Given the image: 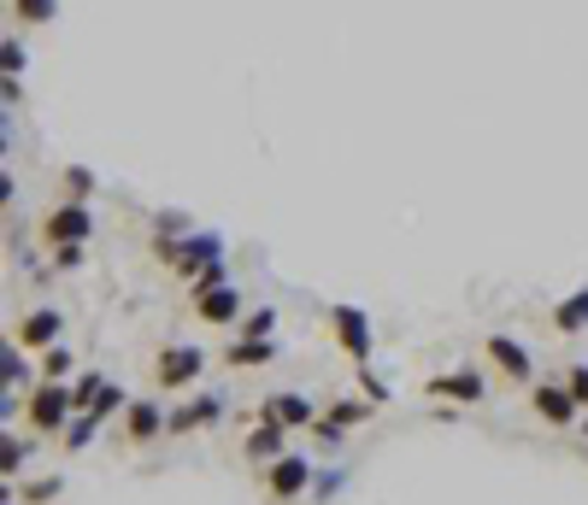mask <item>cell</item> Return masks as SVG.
<instances>
[{
	"label": "cell",
	"mask_w": 588,
	"mask_h": 505,
	"mask_svg": "<svg viewBox=\"0 0 588 505\" xmlns=\"http://www.w3.org/2000/svg\"><path fill=\"white\" fill-rule=\"evenodd\" d=\"M260 417H277L283 429H312L318 424V406H312L306 394H295V388H277V394L260 406Z\"/></svg>",
	"instance_id": "cell-9"
},
{
	"label": "cell",
	"mask_w": 588,
	"mask_h": 505,
	"mask_svg": "<svg viewBox=\"0 0 588 505\" xmlns=\"http://www.w3.org/2000/svg\"><path fill=\"white\" fill-rule=\"evenodd\" d=\"M371 406H377V400H336V406H329V424L353 429V424H365V417H371Z\"/></svg>",
	"instance_id": "cell-19"
},
{
	"label": "cell",
	"mask_w": 588,
	"mask_h": 505,
	"mask_svg": "<svg viewBox=\"0 0 588 505\" xmlns=\"http://www.w3.org/2000/svg\"><path fill=\"white\" fill-rule=\"evenodd\" d=\"M100 388H107V377H100V370H83V377L71 382V400H77V412H89V406H95Z\"/></svg>",
	"instance_id": "cell-20"
},
{
	"label": "cell",
	"mask_w": 588,
	"mask_h": 505,
	"mask_svg": "<svg viewBox=\"0 0 588 505\" xmlns=\"http://www.w3.org/2000/svg\"><path fill=\"white\" fill-rule=\"evenodd\" d=\"M12 18L18 24H53L60 18V0H12Z\"/></svg>",
	"instance_id": "cell-18"
},
{
	"label": "cell",
	"mask_w": 588,
	"mask_h": 505,
	"mask_svg": "<svg viewBox=\"0 0 588 505\" xmlns=\"http://www.w3.org/2000/svg\"><path fill=\"white\" fill-rule=\"evenodd\" d=\"M89 236H95V218H89L83 200H65V206L48 212V241H53V248H83Z\"/></svg>",
	"instance_id": "cell-3"
},
{
	"label": "cell",
	"mask_w": 588,
	"mask_h": 505,
	"mask_svg": "<svg viewBox=\"0 0 588 505\" xmlns=\"http://www.w3.org/2000/svg\"><path fill=\"white\" fill-rule=\"evenodd\" d=\"M0 365H7V400H18V382L30 377V365H24V353H18V341H12L7 353H0Z\"/></svg>",
	"instance_id": "cell-21"
},
{
	"label": "cell",
	"mask_w": 588,
	"mask_h": 505,
	"mask_svg": "<svg viewBox=\"0 0 588 505\" xmlns=\"http://www.w3.org/2000/svg\"><path fill=\"white\" fill-rule=\"evenodd\" d=\"M283 435H289V429H283L277 417H260V424L248 429V458H253V465H260V458H265V465H277V458H283Z\"/></svg>",
	"instance_id": "cell-15"
},
{
	"label": "cell",
	"mask_w": 588,
	"mask_h": 505,
	"mask_svg": "<svg viewBox=\"0 0 588 505\" xmlns=\"http://www.w3.org/2000/svg\"><path fill=\"white\" fill-rule=\"evenodd\" d=\"M118 406H130V400H124V388H112V382H107V388H100V400L89 406V417H95V424H107V417L118 412Z\"/></svg>",
	"instance_id": "cell-24"
},
{
	"label": "cell",
	"mask_w": 588,
	"mask_h": 505,
	"mask_svg": "<svg viewBox=\"0 0 588 505\" xmlns=\"http://www.w3.org/2000/svg\"><path fill=\"white\" fill-rule=\"evenodd\" d=\"M529 406H536V417H541V424H553V429H565L571 417L583 412V406H577V394H571L565 382H541L536 394H529Z\"/></svg>",
	"instance_id": "cell-10"
},
{
	"label": "cell",
	"mask_w": 588,
	"mask_h": 505,
	"mask_svg": "<svg viewBox=\"0 0 588 505\" xmlns=\"http://www.w3.org/2000/svg\"><path fill=\"white\" fill-rule=\"evenodd\" d=\"M160 429H171V417L153 400H130L124 406V441H160Z\"/></svg>",
	"instance_id": "cell-13"
},
{
	"label": "cell",
	"mask_w": 588,
	"mask_h": 505,
	"mask_svg": "<svg viewBox=\"0 0 588 505\" xmlns=\"http://www.w3.org/2000/svg\"><path fill=\"white\" fill-rule=\"evenodd\" d=\"M329 324H336L341 353H348L353 365H371V317L360 306H336V312H329Z\"/></svg>",
	"instance_id": "cell-4"
},
{
	"label": "cell",
	"mask_w": 588,
	"mask_h": 505,
	"mask_svg": "<svg viewBox=\"0 0 588 505\" xmlns=\"http://www.w3.org/2000/svg\"><path fill=\"white\" fill-rule=\"evenodd\" d=\"M195 317H200V324H212V329H224V324H236V317H241V294H236V288H207V294H195Z\"/></svg>",
	"instance_id": "cell-12"
},
{
	"label": "cell",
	"mask_w": 588,
	"mask_h": 505,
	"mask_svg": "<svg viewBox=\"0 0 588 505\" xmlns=\"http://www.w3.org/2000/svg\"><path fill=\"white\" fill-rule=\"evenodd\" d=\"M360 382H365V394H371V400H389V388H383V377H377L371 365H360Z\"/></svg>",
	"instance_id": "cell-28"
},
{
	"label": "cell",
	"mask_w": 588,
	"mask_h": 505,
	"mask_svg": "<svg viewBox=\"0 0 588 505\" xmlns=\"http://www.w3.org/2000/svg\"><path fill=\"white\" fill-rule=\"evenodd\" d=\"M65 194H71V200H89V194H95V171L71 165V171H65Z\"/></svg>",
	"instance_id": "cell-26"
},
{
	"label": "cell",
	"mask_w": 588,
	"mask_h": 505,
	"mask_svg": "<svg viewBox=\"0 0 588 505\" xmlns=\"http://www.w3.org/2000/svg\"><path fill=\"white\" fill-rule=\"evenodd\" d=\"M60 336H65V317L53 312V306H36V312H24V324L12 329V341H18V348H60Z\"/></svg>",
	"instance_id": "cell-5"
},
{
	"label": "cell",
	"mask_w": 588,
	"mask_h": 505,
	"mask_svg": "<svg viewBox=\"0 0 588 505\" xmlns=\"http://www.w3.org/2000/svg\"><path fill=\"white\" fill-rule=\"evenodd\" d=\"M424 394H436V400H459V406H477V400L489 394V382H483V370H441V377H429Z\"/></svg>",
	"instance_id": "cell-8"
},
{
	"label": "cell",
	"mask_w": 588,
	"mask_h": 505,
	"mask_svg": "<svg viewBox=\"0 0 588 505\" xmlns=\"http://www.w3.org/2000/svg\"><path fill=\"white\" fill-rule=\"evenodd\" d=\"M218 417H224V400H218V394H195L189 406H177V412H171V429H165V435H189V429H200V424H218Z\"/></svg>",
	"instance_id": "cell-14"
},
{
	"label": "cell",
	"mask_w": 588,
	"mask_h": 505,
	"mask_svg": "<svg viewBox=\"0 0 588 505\" xmlns=\"http://www.w3.org/2000/svg\"><path fill=\"white\" fill-rule=\"evenodd\" d=\"M41 377H48V382H65V377H71V348H48V353H41Z\"/></svg>",
	"instance_id": "cell-23"
},
{
	"label": "cell",
	"mask_w": 588,
	"mask_h": 505,
	"mask_svg": "<svg viewBox=\"0 0 588 505\" xmlns=\"http://www.w3.org/2000/svg\"><path fill=\"white\" fill-rule=\"evenodd\" d=\"M571 394H577V406H588V365H577V370H571Z\"/></svg>",
	"instance_id": "cell-29"
},
{
	"label": "cell",
	"mask_w": 588,
	"mask_h": 505,
	"mask_svg": "<svg viewBox=\"0 0 588 505\" xmlns=\"http://www.w3.org/2000/svg\"><path fill=\"white\" fill-rule=\"evenodd\" d=\"M271 358H277V341H253V336H241L236 348H224V365H236V370L271 365Z\"/></svg>",
	"instance_id": "cell-17"
},
{
	"label": "cell",
	"mask_w": 588,
	"mask_h": 505,
	"mask_svg": "<svg viewBox=\"0 0 588 505\" xmlns=\"http://www.w3.org/2000/svg\"><path fill=\"white\" fill-rule=\"evenodd\" d=\"M218 258H224V241L218 236H183L177 241V265H171V270H183V277H207Z\"/></svg>",
	"instance_id": "cell-11"
},
{
	"label": "cell",
	"mask_w": 588,
	"mask_h": 505,
	"mask_svg": "<svg viewBox=\"0 0 588 505\" xmlns=\"http://www.w3.org/2000/svg\"><path fill=\"white\" fill-rule=\"evenodd\" d=\"M265 488H271V500H295V494H306L312 488V465L300 453H283L277 465L265 470Z\"/></svg>",
	"instance_id": "cell-7"
},
{
	"label": "cell",
	"mask_w": 588,
	"mask_h": 505,
	"mask_svg": "<svg viewBox=\"0 0 588 505\" xmlns=\"http://www.w3.org/2000/svg\"><path fill=\"white\" fill-rule=\"evenodd\" d=\"M200 370H207V353H200V348H183V341H177V348H165L160 358H153V377H160L165 394L189 388V382L200 377Z\"/></svg>",
	"instance_id": "cell-2"
},
{
	"label": "cell",
	"mask_w": 588,
	"mask_h": 505,
	"mask_svg": "<svg viewBox=\"0 0 588 505\" xmlns=\"http://www.w3.org/2000/svg\"><path fill=\"white\" fill-rule=\"evenodd\" d=\"M7 505H12V494H7Z\"/></svg>",
	"instance_id": "cell-30"
},
{
	"label": "cell",
	"mask_w": 588,
	"mask_h": 505,
	"mask_svg": "<svg viewBox=\"0 0 588 505\" xmlns=\"http://www.w3.org/2000/svg\"><path fill=\"white\" fill-rule=\"evenodd\" d=\"M24 65H30V53L18 48V36H7V48H0V71H7V77H18Z\"/></svg>",
	"instance_id": "cell-27"
},
{
	"label": "cell",
	"mask_w": 588,
	"mask_h": 505,
	"mask_svg": "<svg viewBox=\"0 0 588 505\" xmlns=\"http://www.w3.org/2000/svg\"><path fill=\"white\" fill-rule=\"evenodd\" d=\"M30 458V441H18V435H7L0 441V465H7V482H18V465Z\"/></svg>",
	"instance_id": "cell-22"
},
{
	"label": "cell",
	"mask_w": 588,
	"mask_h": 505,
	"mask_svg": "<svg viewBox=\"0 0 588 505\" xmlns=\"http://www.w3.org/2000/svg\"><path fill=\"white\" fill-rule=\"evenodd\" d=\"M71 412H77V400H71V382H41L36 394H30V406H24V424H30L36 435H53V429H60Z\"/></svg>",
	"instance_id": "cell-1"
},
{
	"label": "cell",
	"mask_w": 588,
	"mask_h": 505,
	"mask_svg": "<svg viewBox=\"0 0 588 505\" xmlns=\"http://www.w3.org/2000/svg\"><path fill=\"white\" fill-rule=\"evenodd\" d=\"M271 329H277V312H271V306H260V312H248L241 336H253V341H271Z\"/></svg>",
	"instance_id": "cell-25"
},
{
	"label": "cell",
	"mask_w": 588,
	"mask_h": 505,
	"mask_svg": "<svg viewBox=\"0 0 588 505\" xmlns=\"http://www.w3.org/2000/svg\"><path fill=\"white\" fill-rule=\"evenodd\" d=\"M553 329H559V336H583V329H588V288H577V294L559 300V306H553Z\"/></svg>",
	"instance_id": "cell-16"
},
{
	"label": "cell",
	"mask_w": 588,
	"mask_h": 505,
	"mask_svg": "<svg viewBox=\"0 0 588 505\" xmlns=\"http://www.w3.org/2000/svg\"><path fill=\"white\" fill-rule=\"evenodd\" d=\"M483 348H489L495 370H500L506 382H529V377H536V358H529V348H524L518 336H489Z\"/></svg>",
	"instance_id": "cell-6"
}]
</instances>
